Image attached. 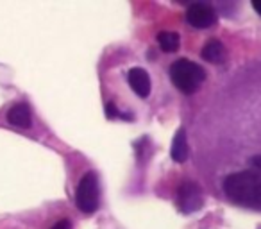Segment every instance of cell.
Returning <instances> with one entry per match:
<instances>
[{"label":"cell","instance_id":"1","mask_svg":"<svg viewBox=\"0 0 261 229\" xmlns=\"http://www.w3.org/2000/svg\"><path fill=\"white\" fill-rule=\"evenodd\" d=\"M224 192L231 200L243 206L261 208V174L236 172L225 177Z\"/></svg>","mask_w":261,"mask_h":229},{"label":"cell","instance_id":"2","mask_svg":"<svg viewBox=\"0 0 261 229\" xmlns=\"http://www.w3.org/2000/svg\"><path fill=\"white\" fill-rule=\"evenodd\" d=\"M170 77H172V83L182 93L190 95L199 90L202 81L206 79V72L202 70V66L190 61V59H179V61H175L170 66Z\"/></svg>","mask_w":261,"mask_h":229},{"label":"cell","instance_id":"3","mask_svg":"<svg viewBox=\"0 0 261 229\" xmlns=\"http://www.w3.org/2000/svg\"><path fill=\"white\" fill-rule=\"evenodd\" d=\"M75 204L83 213H93L98 208V183L93 172H86L81 177L75 192Z\"/></svg>","mask_w":261,"mask_h":229},{"label":"cell","instance_id":"4","mask_svg":"<svg viewBox=\"0 0 261 229\" xmlns=\"http://www.w3.org/2000/svg\"><path fill=\"white\" fill-rule=\"evenodd\" d=\"M177 204L181 208V211H185V213H192V211L200 210L204 204L200 186L192 181L182 183L177 192Z\"/></svg>","mask_w":261,"mask_h":229},{"label":"cell","instance_id":"5","mask_svg":"<svg viewBox=\"0 0 261 229\" xmlns=\"http://www.w3.org/2000/svg\"><path fill=\"white\" fill-rule=\"evenodd\" d=\"M186 20L192 27L195 29H206V27L213 26L215 20H217V15H215L213 8L207 4H202V2H197V4H192L186 11Z\"/></svg>","mask_w":261,"mask_h":229},{"label":"cell","instance_id":"6","mask_svg":"<svg viewBox=\"0 0 261 229\" xmlns=\"http://www.w3.org/2000/svg\"><path fill=\"white\" fill-rule=\"evenodd\" d=\"M127 79H129L130 88H133V91H135L136 95H140L142 98L149 97V93H150V79H149V73H147L145 70H143V68L129 70V75H127Z\"/></svg>","mask_w":261,"mask_h":229},{"label":"cell","instance_id":"7","mask_svg":"<svg viewBox=\"0 0 261 229\" xmlns=\"http://www.w3.org/2000/svg\"><path fill=\"white\" fill-rule=\"evenodd\" d=\"M8 122L11 125H16V128H31V122H33V117H31V109L27 104H15L11 109L8 111Z\"/></svg>","mask_w":261,"mask_h":229},{"label":"cell","instance_id":"8","mask_svg":"<svg viewBox=\"0 0 261 229\" xmlns=\"http://www.w3.org/2000/svg\"><path fill=\"white\" fill-rule=\"evenodd\" d=\"M202 58L206 59L207 63L220 65V63H224L225 58H227V50H225V47L218 40H210L202 48Z\"/></svg>","mask_w":261,"mask_h":229},{"label":"cell","instance_id":"9","mask_svg":"<svg viewBox=\"0 0 261 229\" xmlns=\"http://www.w3.org/2000/svg\"><path fill=\"white\" fill-rule=\"evenodd\" d=\"M172 160L177 161V163H185L188 160V140H186V131L185 129H179L177 135L174 136V142H172Z\"/></svg>","mask_w":261,"mask_h":229},{"label":"cell","instance_id":"10","mask_svg":"<svg viewBox=\"0 0 261 229\" xmlns=\"http://www.w3.org/2000/svg\"><path fill=\"white\" fill-rule=\"evenodd\" d=\"M158 43L165 52H175L179 48V34L177 33H160L158 34Z\"/></svg>","mask_w":261,"mask_h":229},{"label":"cell","instance_id":"11","mask_svg":"<svg viewBox=\"0 0 261 229\" xmlns=\"http://www.w3.org/2000/svg\"><path fill=\"white\" fill-rule=\"evenodd\" d=\"M106 115H108L109 118H115V117H118L120 113L116 111V109H115V106H113L111 102H109V104L106 106Z\"/></svg>","mask_w":261,"mask_h":229},{"label":"cell","instance_id":"12","mask_svg":"<svg viewBox=\"0 0 261 229\" xmlns=\"http://www.w3.org/2000/svg\"><path fill=\"white\" fill-rule=\"evenodd\" d=\"M52 229H72V225H70L68 220H59Z\"/></svg>","mask_w":261,"mask_h":229},{"label":"cell","instance_id":"13","mask_svg":"<svg viewBox=\"0 0 261 229\" xmlns=\"http://www.w3.org/2000/svg\"><path fill=\"white\" fill-rule=\"evenodd\" d=\"M252 8L256 9L257 15H261V0H254V2H252Z\"/></svg>","mask_w":261,"mask_h":229},{"label":"cell","instance_id":"14","mask_svg":"<svg viewBox=\"0 0 261 229\" xmlns=\"http://www.w3.org/2000/svg\"><path fill=\"white\" fill-rule=\"evenodd\" d=\"M252 165H254L256 168H259V170H261V156H254V158H252Z\"/></svg>","mask_w":261,"mask_h":229}]
</instances>
